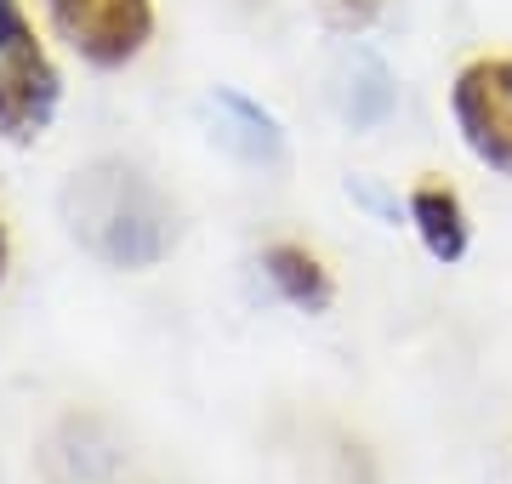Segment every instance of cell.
I'll list each match as a JSON object with an SVG mask.
<instances>
[{"instance_id":"obj_7","label":"cell","mask_w":512,"mask_h":484,"mask_svg":"<svg viewBox=\"0 0 512 484\" xmlns=\"http://www.w3.org/2000/svg\"><path fill=\"white\" fill-rule=\"evenodd\" d=\"M217 114L222 120H234V126L222 131V143H228L234 154H245V160H279L274 114H262L251 97H239V92H217Z\"/></svg>"},{"instance_id":"obj_9","label":"cell","mask_w":512,"mask_h":484,"mask_svg":"<svg viewBox=\"0 0 512 484\" xmlns=\"http://www.w3.org/2000/svg\"><path fill=\"white\" fill-rule=\"evenodd\" d=\"M6 262H12V240H6V223H0V280H6Z\"/></svg>"},{"instance_id":"obj_6","label":"cell","mask_w":512,"mask_h":484,"mask_svg":"<svg viewBox=\"0 0 512 484\" xmlns=\"http://www.w3.org/2000/svg\"><path fill=\"white\" fill-rule=\"evenodd\" d=\"M262 274H268V285H274L291 308H302V314H325L330 302H336L330 268L313 257L308 245H291V240L268 245V251H262Z\"/></svg>"},{"instance_id":"obj_4","label":"cell","mask_w":512,"mask_h":484,"mask_svg":"<svg viewBox=\"0 0 512 484\" xmlns=\"http://www.w3.org/2000/svg\"><path fill=\"white\" fill-rule=\"evenodd\" d=\"M450 114L467 154L512 183V57H473L450 86Z\"/></svg>"},{"instance_id":"obj_1","label":"cell","mask_w":512,"mask_h":484,"mask_svg":"<svg viewBox=\"0 0 512 484\" xmlns=\"http://www.w3.org/2000/svg\"><path fill=\"white\" fill-rule=\"evenodd\" d=\"M63 223L109 268H154L177 240V211L131 160H92L63 188Z\"/></svg>"},{"instance_id":"obj_8","label":"cell","mask_w":512,"mask_h":484,"mask_svg":"<svg viewBox=\"0 0 512 484\" xmlns=\"http://www.w3.org/2000/svg\"><path fill=\"white\" fill-rule=\"evenodd\" d=\"M376 12H382V0H325V18L336 23V29H348V35L370 29V23H376Z\"/></svg>"},{"instance_id":"obj_2","label":"cell","mask_w":512,"mask_h":484,"mask_svg":"<svg viewBox=\"0 0 512 484\" xmlns=\"http://www.w3.org/2000/svg\"><path fill=\"white\" fill-rule=\"evenodd\" d=\"M63 75H57L46 40L23 12V0H0V137L35 143L52 126Z\"/></svg>"},{"instance_id":"obj_3","label":"cell","mask_w":512,"mask_h":484,"mask_svg":"<svg viewBox=\"0 0 512 484\" xmlns=\"http://www.w3.org/2000/svg\"><path fill=\"white\" fill-rule=\"evenodd\" d=\"M46 18L92 69H126L154 40V0H46Z\"/></svg>"},{"instance_id":"obj_5","label":"cell","mask_w":512,"mask_h":484,"mask_svg":"<svg viewBox=\"0 0 512 484\" xmlns=\"http://www.w3.org/2000/svg\"><path fill=\"white\" fill-rule=\"evenodd\" d=\"M410 228L421 234L427 257L433 262H461L473 245V223H467V205L450 183H416L410 188Z\"/></svg>"}]
</instances>
